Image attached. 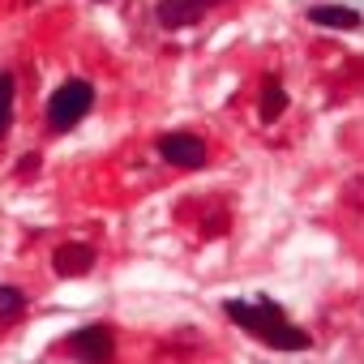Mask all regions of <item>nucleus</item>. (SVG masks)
<instances>
[{
    "label": "nucleus",
    "instance_id": "nucleus-1",
    "mask_svg": "<svg viewBox=\"0 0 364 364\" xmlns=\"http://www.w3.org/2000/svg\"><path fill=\"white\" fill-rule=\"evenodd\" d=\"M223 313H227L240 330H249L253 339H262V343L275 347V351H304V347H308V334H304L300 326H291V322L283 318V308L270 304V300H257V304H249V300H227Z\"/></svg>",
    "mask_w": 364,
    "mask_h": 364
},
{
    "label": "nucleus",
    "instance_id": "nucleus-2",
    "mask_svg": "<svg viewBox=\"0 0 364 364\" xmlns=\"http://www.w3.org/2000/svg\"><path fill=\"white\" fill-rule=\"evenodd\" d=\"M90 108H94V86L82 82V77H69V82H61L56 90H51V99H47V125L56 133H65V129L82 125L90 116Z\"/></svg>",
    "mask_w": 364,
    "mask_h": 364
},
{
    "label": "nucleus",
    "instance_id": "nucleus-3",
    "mask_svg": "<svg viewBox=\"0 0 364 364\" xmlns=\"http://www.w3.org/2000/svg\"><path fill=\"white\" fill-rule=\"evenodd\" d=\"M159 154H163V163L189 168V172L211 163V146H206L197 133H163L159 137Z\"/></svg>",
    "mask_w": 364,
    "mask_h": 364
},
{
    "label": "nucleus",
    "instance_id": "nucleus-4",
    "mask_svg": "<svg viewBox=\"0 0 364 364\" xmlns=\"http://www.w3.org/2000/svg\"><path fill=\"white\" fill-rule=\"evenodd\" d=\"M65 347H69V356L82 360V364H108V360L116 356V339H112L108 326H82V330L69 334Z\"/></svg>",
    "mask_w": 364,
    "mask_h": 364
},
{
    "label": "nucleus",
    "instance_id": "nucleus-5",
    "mask_svg": "<svg viewBox=\"0 0 364 364\" xmlns=\"http://www.w3.org/2000/svg\"><path fill=\"white\" fill-rule=\"evenodd\" d=\"M51 266H56V275L61 279H82V275H90L94 270V249L90 244H61L56 253H51Z\"/></svg>",
    "mask_w": 364,
    "mask_h": 364
},
{
    "label": "nucleus",
    "instance_id": "nucleus-6",
    "mask_svg": "<svg viewBox=\"0 0 364 364\" xmlns=\"http://www.w3.org/2000/svg\"><path fill=\"white\" fill-rule=\"evenodd\" d=\"M201 13H206L201 0H159V5H154V18H159V26H168V30H184Z\"/></svg>",
    "mask_w": 364,
    "mask_h": 364
},
{
    "label": "nucleus",
    "instance_id": "nucleus-7",
    "mask_svg": "<svg viewBox=\"0 0 364 364\" xmlns=\"http://www.w3.org/2000/svg\"><path fill=\"white\" fill-rule=\"evenodd\" d=\"M308 22L330 26V30H356L360 26V13L347 9V5H313V9H308Z\"/></svg>",
    "mask_w": 364,
    "mask_h": 364
},
{
    "label": "nucleus",
    "instance_id": "nucleus-8",
    "mask_svg": "<svg viewBox=\"0 0 364 364\" xmlns=\"http://www.w3.org/2000/svg\"><path fill=\"white\" fill-rule=\"evenodd\" d=\"M283 108H287V90H283V82H266L262 86V108H257V112H262V120L270 125V120H279L283 116Z\"/></svg>",
    "mask_w": 364,
    "mask_h": 364
},
{
    "label": "nucleus",
    "instance_id": "nucleus-9",
    "mask_svg": "<svg viewBox=\"0 0 364 364\" xmlns=\"http://www.w3.org/2000/svg\"><path fill=\"white\" fill-rule=\"evenodd\" d=\"M13 99H18V82H13V73H0V137H5L9 125H13Z\"/></svg>",
    "mask_w": 364,
    "mask_h": 364
},
{
    "label": "nucleus",
    "instance_id": "nucleus-10",
    "mask_svg": "<svg viewBox=\"0 0 364 364\" xmlns=\"http://www.w3.org/2000/svg\"><path fill=\"white\" fill-rule=\"evenodd\" d=\"M22 308H26V296L18 287H9V283H0V322L22 318Z\"/></svg>",
    "mask_w": 364,
    "mask_h": 364
},
{
    "label": "nucleus",
    "instance_id": "nucleus-11",
    "mask_svg": "<svg viewBox=\"0 0 364 364\" xmlns=\"http://www.w3.org/2000/svg\"><path fill=\"white\" fill-rule=\"evenodd\" d=\"M201 5H206V9H215V5H223V0H201Z\"/></svg>",
    "mask_w": 364,
    "mask_h": 364
}]
</instances>
